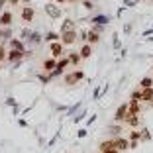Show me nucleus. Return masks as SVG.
<instances>
[{
    "label": "nucleus",
    "instance_id": "obj_23",
    "mask_svg": "<svg viewBox=\"0 0 153 153\" xmlns=\"http://www.w3.org/2000/svg\"><path fill=\"white\" fill-rule=\"evenodd\" d=\"M76 81H79V79H76L75 73H73V75H67V76H65V82H67V85H75Z\"/></svg>",
    "mask_w": 153,
    "mask_h": 153
},
{
    "label": "nucleus",
    "instance_id": "obj_6",
    "mask_svg": "<svg viewBox=\"0 0 153 153\" xmlns=\"http://www.w3.org/2000/svg\"><path fill=\"white\" fill-rule=\"evenodd\" d=\"M128 116V104H122L120 108L116 110V114H114V122H122V120H126Z\"/></svg>",
    "mask_w": 153,
    "mask_h": 153
},
{
    "label": "nucleus",
    "instance_id": "obj_35",
    "mask_svg": "<svg viewBox=\"0 0 153 153\" xmlns=\"http://www.w3.org/2000/svg\"><path fill=\"white\" fill-rule=\"evenodd\" d=\"M6 104H8V106H16V100H14V98H8V100H6Z\"/></svg>",
    "mask_w": 153,
    "mask_h": 153
},
{
    "label": "nucleus",
    "instance_id": "obj_7",
    "mask_svg": "<svg viewBox=\"0 0 153 153\" xmlns=\"http://www.w3.org/2000/svg\"><path fill=\"white\" fill-rule=\"evenodd\" d=\"M22 20L24 22H32L33 20V8H30V6L22 8Z\"/></svg>",
    "mask_w": 153,
    "mask_h": 153
},
{
    "label": "nucleus",
    "instance_id": "obj_38",
    "mask_svg": "<svg viewBox=\"0 0 153 153\" xmlns=\"http://www.w3.org/2000/svg\"><path fill=\"white\" fill-rule=\"evenodd\" d=\"M86 135V130H79V137H85Z\"/></svg>",
    "mask_w": 153,
    "mask_h": 153
},
{
    "label": "nucleus",
    "instance_id": "obj_36",
    "mask_svg": "<svg viewBox=\"0 0 153 153\" xmlns=\"http://www.w3.org/2000/svg\"><path fill=\"white\" fill-rule=\"evenodd\" d=\"M114 47H116V49L120 47V43H118V36H116V33H114Z\"/></svg>",
    "mask_w": 153,
    "mask_h": 153
},
{
    "label": "nucleus",
    "instance_id": "obj_37",
    "mask_svg": "<svg viewBox=\"0 0 153 153\" xmlns=\"http://www.w3.org/2000/svg\"><path fill=\"white\" fill-rule=\"evenodd\" d=\"M18 126H20V128H26V126H27V122H26V120H20V122H18Z\"/></svg>",
    "mask_w": 153,
    "mask_h": 153
},
{
    "label": "nucleus",
    "instance_id": "obj_33",
    "mask_svg": "<svg viewBox=\"0 0 153 153\" xmlns=\"http://www.w3.org/2000/svg\"><path fill=\"white\" fill-rule=\"evenodd\" d=\"M124 4H126L128 8H134V6H135V2H134V0H124Z\"/></svg>",
    "mask_w": 153,
    "mask_h": 153
},
{
    "label": "nucleus",
    "instance_id": "obj_4",
    "mask_svg": "<svg viewBox=\"0 0 153 153\" xmlns=\"http://www.w3.org/2000/svg\"><path fill=\"white\" fill-rule=\"evenodd\" d=\"M49 51H51V55H53V59L61 57V55H63V43H61V41H51Z\"/></svg>",
    "mask_w": 153,
    "mask_h": 153
},
{
    "label": "nucleus",
    "instance_id": "obj_32",
    "mask_svg": "<svg viewBox=\"0 0 153 153\" xmlns=\"http://www.w3.org/2000/svg\"><path fill=\"white\" fill-rule=\"evenodd\" d=\"M102 153H122L120 149H116V147H110V149H104Z\"/></svg>",
    "mask_w": 153,
    "mask_h": 153
},
{
    "label": "nucleus",
    "instance_id": "obj_9",
    "mask_svg": "<svg viewBox=\"0 0 153 153\" xmlns=\"http://www.w3.org/2000/svg\"><path fill=\"white\" fill-rule=\"evenodd\" d=\"M141 100H145V102L153 100V86L151 88H141Z\"/></svg>",
    "mask_w": 153,
    "mask_h": 153
},
{
    "label": "nucleus",
    "instance_id": "obj_3",
    "mask_svg": "<svg viewBox=\"0 0 153 153\" xmlns=\"http://www.w3.org/2000/svg\"><path fill=\"white\" fill-rule=\"evenodd\" d=\"M24 55H30V53H26V51H20V49H10L8 51V61L10 63H16V61H20V59L24 57Z\"/></svg>",
    "mask_w": 153,
    "mask_h": 153
},
{
    "label": "nucleus",
    "instance_id": "obj_24",
    "mask_svg": "<svg viewBox=\"0 0 153 153\" xmlns=\"http://www.w3.org/2000/svg\"><path fill=\"white\" fill-rule=\"evenodd\" d=\"M30 41H32V43H39L41 41V36L37 32H32V36H30Z\"/></svg>",
    "mask_w": 153,
    "mask_h": 153
},
{
    "label": "nucleus",
    "instance_id": "obj_15",
    "mask_svg": "<svg viewBox=\"0 0 153 153\" xmlns=\"http://www.w3.org/2000/svg\"><path fill=\"white\" fill-rule=\"evenodd\" d=\"M140 85H141V88H151V86H153V79H151V76H143Z\"/></svg>",
    "mask_w": 153,
    "mask_h": 153
},
{
    "label": "nucleus",
    "instance_id": "obj_17",
    "mask_svg": "<svg viewBox=\"0 0 153 153\" xmlns=\"http://www.w3.org/2000/svg\"><path fill=\"white\" fill-rule=\"evenodd\" d=\"M45 39H47V41H59V39H61V33L49 32V33H47V36H45Z\"/></svg>",
    "mask_w": 153,
    "mask_h": 153
},
{
    "label": "nucleus",
    "instance_id": "obj_10",
    "mask_svg": "<svg viewBox=\"0 0 153 153\" xmlns=\"http://www.w3.org/2000/svg\"><path fill=\"white\" fill-rule=\"evenodd\" d=\"M90 55H92V47H90V43H85L81 47V57L82 59H88Z\"/></svg>",
    "mask_w": 153,
    "mask_h": 153
},
{
    "label": "nucleus",
    "instance_id": "obj_19",
    "mask_svg": "<svg viewBox=\"0 0 153 153\" xmlns=\"http://www.w3.org/2000/svg\"><path fill=\"white\" fill-rule=\"evenodd\" d=\"M108 131L114 135V137H118V135H122V128L120 126H110L108 128Z\"/></svg>",
    "mask_w": 153,
    "mask_h": 153
},
{
    "label": "nucleus",
    "instance_id": "obj_30",
    "mask_svg": "<svg viewBox=\"0 0 153 153\" xmlns=\"http://www.w3.org/2000/svg\"><path fill=\"white\" fill-rule=\"evenodd\" d=\"M85 116H86V112H81L79 116H75V120H73V122H75V124H79V122H81V120H82Z\"/></svg>",
    "mask_w": 153,
    "mask_h": 153
},
{
    "label": "nucleus",
    "instance_id": "obj_25",
    "mask_svg": "<svg viewBox=\"0 0 153 153\" xmlns=\"http://www.w3.org/2000/svg\"><path fill=\"white\" fill-rule=\"evenodd\" d=\"M130 100H137V102H140V100H141V90H134Z\"/></svg>",
    "mask_w": 153,
    "mask_h": 153
},
{
    "label": "nucleus",
    "instance_id": "obj_20",
    "mask_svg": "<svg viewBox=\"0 0 153 153\" xmlns=\"http://www.w3.org/2000/svg\"><path fill=\"white\" fill-rule=\"evenodd\" d=\"M140 140H141V131L140 130H134L130 134V141H140Z\"/></svg>",
    "mask_w": 153,
    "mask_h": 153
},
{
    "label": "nucleus",
    "instance_id": "obj_31",
    "mask_svg": "<svg viewBox=\"0 0 153 153\" xmlns=\"http://www.w3.org/2000/svg\"><path fill=\"white\" fill-rule=\"evenodd\" d=\"M79 108H81V104H75V106H73V108H69L67 112H69V114H71V116H73V114H75V112H76V110H79Z\"/></svg>",
    "mask_w": 153,
    "mask_h": 153
},
{
    "label": "nucleus",
    "instance_id": "obj_39",
    "mask_svg": "<svg viewBox=\"0 0 153 153\" xmlns=\"http://www.w3.org/2000/svg\"><path fill=\"white\" fill-rule=\"evenodd\" d=\"M63 2H67V0H55V4H63Z\"/></svg>",
    "mask_w": 153,
    "mask_h": 153
},
{
    "label": "nucleus",
    "instance_id": "obj_26",
    "mask_svg": "<svg viewBox=\"0 0 153 153\" xmlns=\"http://www.w3.org/2000/svg\"><path fill=\"white\" fill-rule=\"evenodd\" d=\"M30 36H32V32H30V30H26V27H24L22 33H20V37H22V39H30Z\"/></svg>",
    "mask_w": 153,
    "mask_h": 153
},
{
    "label": "nucleus",
    "instance_id": "obj_11",
    "mask_svg": "<svg viewBox=\"0 0 153 153\" xmlns=\"http://www.w3.org/2000/svg\"><path fill=\"white\" fill-rule=\"evenodd\" d=\"M90 22H92V24H102V26H106V24L110 22V18H108V16H104V14H100V16H94Z\"/></svg>",
    "mask_w": 153,
    "mask_h": 153
},
{
    "label": "nucleus",
    "instance_id": "obj_21",
    "mask_svg": "<svg viewBox=\"0 0 153 153\" xmlns=\"http://www.w3.org/2000/svg\"><path fill=\"white\" fill-rule=\"evenodd\" d=\"M110 147H114V140H106V141H102V143H100V151L110 149Z\"/></svg>",
    "mask_w": 153,
    "mask_h": 153
},
{
    "label": "nucleus",
    "instance_id": "obj_13",
    "mask_svg": "<svg viewBox=\"0 0 153 153\" xmlns=\"http://www.w3.org/2000/svg\"><path fill=\"white\" fill-rule=\"evenodd\" d=\"M57 67V61L55 59H47V61H43V71H53V69Z\"/></svg>",
    "mask_w": 153,
    "mask_h": 153
},
{
    "label": "nucleus",
    "instance_id": "obj_41",
    "mask_svg": "<svg viewBox=\"0 0 153 153\" xmlns=\"http://www.w3.org/2000/svg\"><path fill=\"white\" fill-rule=\"evenodd\" d=\"M71 2H76V0H71Z\"/></svg>",
    "mask_w": 153,
    "mask_h": 153
},
{
    "label": "nucleus",
    "instance_id": "obj_14",
    "mask_svg": "<svg viewBox=\"0 0 153 153\" xmlns=\"http://www.w3.org/2000/svg\"><path fill=\"white\" fill-rule=\"evenodd\" d=\"M124 122H128V124H130V126H137V124H140V118H137V114H135V116H131V114H128V116H126V120H124Z\"/></svg>",
    "mask_w": 153,
    "mask_h": 153
},
{
    "label": "nucleus",
    "instance_id": "obj_8",
    "mask_svg": "<svg viewBox=\"0 0 153 153\" xmlns=\"http://www.w3.org/2000/svg\"><path fill=\"white\" fill-rule=\"evenodd\" d=\"M12 20H14V16H12V12H4L2 16H0V24L4 27H8L10 24H12Z\"/></svg>",
    "mask_w": 153,
    "mask_h": 153
},
{
    "label": "nucleus",
    "instance_id": "obj_16",
    "mask_svg": "<svg viewBox=\"0 0 153 153\" xmlns=\"http://www.w3.org/2000/svg\"><path fill=\"white\" fill-rule=\"evenodd\" d=\"M73 27H75V22L73 20H65L63 26H61V32H67V30H73Z\"/></svg>",
    "mask_w": 153,
    "mask_h": 153
},
{
    "label": "nucleus",
    "instance_id": "obj_12",
    "mask_svg": "<svg viewBox=\"0 0 153 153\" xmlns=\"http://www.w3.org/2000/svg\"><path fill=\"white\" fill-rule=\"evenodd\" d=\"M10 47H12V49H20V51H26V47H24V43L20 39H16V37H12V39H10Z\"/></svg>",
    "mask_w": 153,
    "mask_h": 153
},
{
    "label": "nucleus",
    "instance_id": "obj_40",
    "mask_svg": "<svg viewBox=\"0 0 153 153\" xmlns=\"http://www.w3.org/2000/svg\"><path fill=\"white\" fill-rule=\"evenodd\" d=\"M8 2H10V4H18L20 0H8Z\"/></svg>",
    "mask_w": 153,
    "mask_h": 153
},
{
    "label": "nucleus",
    "instance_id": "obj_18",
    "mask_svg": "<svg viewBox=\"0 0 153 153\" xmlns=\"http://www.w3.org/2000/svg\"><path fill=\"white\" fill-rule=\"evenodd\" d=\"M0 37H4V39H12V30H10V27L0 30Z\"/></svg>",
    "mask_w": 153,
    "mask_h": 153
},
{
    "label": "nucleus",
    "instance_id": "obj_28",
    "mask_svg": "<svg viewBox=\"0 0 153 153\" xmlns=\"http://www.w3.org/2000/svg\"><path fill=\"white\" fill-rule=\"evenodd\" d=\"M82 6H85L86 10H92V8H94V4H92L90 0H85V2H82Z\"/></svg>",
    "mask_w": 153,
    "mask_h": 153
},
{
    "label": "nucleus",
    "instance_id": "obj_1",
    "mask_svg": "<svg viewBox=\"0 0 153 153\" xmlns=\"http://www.w3.org/2000/svg\"><path fill=\"white\" fill-rule=\"evenodd\" d=\"M79 37V33L75 32V27L73 30H67V32H61V43L63 45H73Z\"/></svg>",
    "mask_w": 153,
    "mask_h": 153
},
{
    "label": "nucleus",
    "instance_id": "obj_27",
    "mask_svg": "<svg viewBox=\"0 0 153 153\" xmlns=\"http://www.w3.org/2000/svg\"><path fill=\"white\" fill-rule=\"evenodd\" d=\"M8 57V53H6V47H2V45H0V61H2V59H6Z\"/></svg>",
    "mask_w": 153,
    "mask_h": 153
},
{
    "label": "nucleus",
    "instance_id": "obj_34",
    "mask_svg": "<svg viewBox=\"0 0 153 153\" xmlns=\"http://www.w3.org/2000/svg\"><path fill=\"white\" fill-rule=\"evenodd\" d=\"M100 90H102L100 86H98V88H94V92H92V98H98V96H100Z\"/></svg>",
    "mask_w": 153,
    "mask_h": 153
},
{
    "label": "nucleus",
    "instance_id": "obj_5",
    "mask_svg": "<svg viewBox=\"0 0 153 153\" xmlns=\"http://www.w3.org/2000/svg\"><path fill=\"white\" fill-rule=\"evenodd\" d=\"M114 147H116V149H120V151H126V149L130 147V141H128L126 137L118 135V137H114Z\"/></svg>",
    "mask_w": 153,
    "mask_h": 153
},
{
    "label": "nucleus",
    "instance_id": "obj_29",
    "mask_svg": "<svg viewBox=\"0 0 153 153\" xmlns=\"http://www.w3.org/2000/svg\"><path fill=\"white\" fill-rule=\"evenodd\" d=\"M149 137H151V135H149V131H147V130H141V140H143V141H147Z\"/></svg>",
    "mask_w": 153,
    "mask_h": 153
},
{
    "label": "nucleus",
    "instance_id": "obj_22",
    "mask_svg": "<svg viewBox=\"0 0 153 153\" xmlns=\"http://www.w3.org/2000/svg\"><path fill=\"white\" fill-rule=\"evenodd\" d=\"M81 53H71V55H69V61H71V63L73 65H76V63H79V61H81Z\"/></svg>",
    "mask_w": 153,
    "mask_h": 153
},
{
    "label": "nucleus",
    "instance_id": "obj_2",
    "mask_svg": "<svg viewBox=\"0 0 153 153\" xmlns=\"http://www.w3.org/2000/svg\"><path fill=\"white\" fill-rule=\"evenodd\" d=\"M45 14H47L51 20H59V18H61V10H59V6L55 4V2L45 4Z\"/></svg>",
    "mask_w": 153,
    "mask_h": 153
},
{
    "label": "nucleus",
    "instance_id": "obj_42",
    "mask_svg": "<svg viewBox=\"0 0 153 153\" xmlns=\"http://www.w3.org/2000/svg\"><path fill=\"white\" fill-rule=\"evenodd\" d=\"M0 69H2V67H0Z\"/></svg>",
    "mask_w": 153,
    "mask_h": 153
}]
</instances>
